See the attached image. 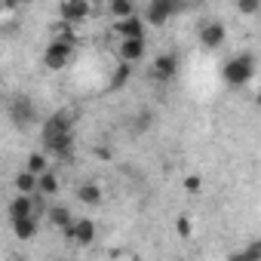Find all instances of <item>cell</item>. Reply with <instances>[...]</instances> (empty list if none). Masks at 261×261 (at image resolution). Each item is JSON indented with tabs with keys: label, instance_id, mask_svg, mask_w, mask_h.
<instances>
[{
	"label": "cell",
	"instance_id": "17",
	"mask_svg": "<svg viewBox=\"0 0 261 261\" xmlns=\"http://www.w3.org/2000/svg\"><path fill=\"white\" fill-rule=\"evenodd\" d=\"M37 194H40V197H56V194H59V178H56L53 172L37 175Z\"/></svg>",
	"mask_w": 261,
	"mask_h": 261
},
{
	"label": "cell",
	"instance_id": "24",
	"mask_svg": "<svg viewBox=\"0 0 261 261\" xmlns=\"http://www.w3.org/2000/svg\"><path fill=\"white\" fill-rule=\"evenodd\" d=\"M237 10H240V13H246V16H252V13H258V10H261V4H258V0H243V4H237Z\"/></svg>",
	"mask_w": 261,
	"mask_h": 261
},
{
	"label": "cell",
	"instance_id": "10",
	"mask_svg": "<svg viewBox=\"0 0 261 261\" xmlns=\"http://www.w3.org/2000/svg\"><path fill=\"white\" fill-rule=\"evenodd\" d=\"M151 74H154V80H172V77L178 74V59H175L172 53H166V56H157V59H154V68H151Z\"/></svg>",
	"mask_w": 261,
	"mask_h": 261
},
{
	"label": "cell",
	"instance_id": "16",
	"mask_svg": "<svg viewBox=\"0 0 261 261\" xmlns=\"http://www.w3.org/2000/svg\"><path fill=\"white\" fill-rule=\"evenodd\" d=\"M77 200H80V203H89V206H98V203H101V188H98L95 181H83V185L77 188Z\"/></svg>",
	"mask_w": 261,
	"mask_h": 261
},
{
	"label": "cell",
	"instance_id": "18",
	"mask_svg": "<svg viewBox=\"0 0 261 261\" xmlns=\"http://www.w3.org/2000/svg\"><path fill=\"white\" fill-rule=\"evenodd\" d=\"M16 191H19L22 197L37 194V175H31V172H19V175H16Z\"/></svg>",
	"mask_w": 261,
	"mask_h": 261
},
{
	"label": "cell",
	"instance_id": "14",
	"mask_svg": "<svg viewBox=\"0 0 261 261\" xmlns=\"http://www.w3.org/2000/svg\"><path fill=\"white\" fill-rule=\"evenodd\" d=\"M46 218H49V224L59 227V230H65L68 224H74V215H71L68 206H49V209H46Z\"/></svg>",
	"mask_w": 261,
	"mask_h": 261
},
{
	"label": "cell",
	"instance_id": "1",
	"mask_svg": "<svg viewBox=\"0 0 261 261\" xmlns=\"http://www.w3.org/2000/svg\"><path fill=\"white\" fill-rule=\"evenodd\" d=\"M224 80L230 83V86H243V83H249L252 77H255V56H249V53H240V56H233L227 65H224Z\"/></svg>",
	"mask_w": 261,
	"mask_h": 261
},
{
	"label": "cell",
	"instance_id": "8",
	"mask_svg": "<svg viewBox=\"0 0 261 261\" xmlns=\"http://www.w3.org/2000/svg\"><path fill=\"white\" fill-rule=\"evenodd\" d=\"M224 37H227V31H224L221 22H206V25L200 28V43H203L206 49H218V46L224 43Z\"/></svg>",
	"mask_w": 261,
	"mask_h": 261
},
{
	"label": "cell",
	"instance_id": "12",
	"mask_svg": "<svg viewBox=\"0 0 261 261\" xmlns=\"http://www.w3.org/2000/svg\"><path fill=\"white\" fill-rule=\"evenodd\" d=\"M10 221H19V218H28V215H34V200L31 197H22V194H16L13 200H10Z\"/></svg>",
	"mask_w": 261,
	"mask_h": 261
},
{
	"label": "cell",
	"instance_id": "4",
	"mask_svg": "<svg viewBox=\"0 0 261 261\" xmlns=\"http://www.w3.org/2000/svg\"><path fill=\"white\" fill-rule=\"evenodd\" d=\"M62 233H65V240L74 243V246H92V240H95V224H92L89 218H74V224H68Z\"/></svg>",
	"mask_w": 261,
	"mask_h": 261
},
{
	"label": "cell",
	"instance_id": "6",
	"mask_svg": "<svg viewBox=\"0 0 261 261\" xmlns=\"http://www.w3.org/2000/svg\"><path fill=\"white\" fill-rule=\"evenodd\" d=\"M74 126V114L71 111H56L53 117H46L43 123V139H53V136H68Z\"/></svg>",
	"mask_w": 261,
	"mask_h": 261
},
{
	"label": "cell",
	"instance_id": "5",
	"mask_svg": "<svg viewBox=\"0 0 261 261\" xmlns=\"http://www.w3.org/2000/svg\"><path fill=\"white\" fill-rule=\"evenodd\" d=\"M59 16H62L65 25H77V22L92 16V7H89V0H65L59 7Z\"/></svg>",
	"mask_w": 261,
	"mask_h": 261
},
{
	"label": "cell",
	"instance_id": "7",
	"mask_svg": "<svg viewBox=\"0 0 261 261\" xmlns=\"http://www.w3.org/2000/svg\"><path fill=\"white\" fill-rule=\"evenodd\" d=\"M172 13H175L172 0H151V4L145 7V19L142 22H148V25H166Z\"/></svg>",
	"mask_w": 261,
	"mask_h": 261
},
{
	"label": "cell",
	"instance_id": "2",
	"mask_svg": "<svg viewBox=\"0 0 261 261\" xmlns=\"http://www.w3.org/2000/svg\"><path fill=\"white\" fill-rule=\"evenodd\" d=\"M10 120L19 126V129H31L34 123H37V111H34V101L28 98V95H13V101H10Z\"/></svg>",
	"mask_w": 261,
	"mask_h": 261
},
{
	"label": "cell",
	"instance_id": "28",
	"mask_svg": "<svg viewBox=\"0 0 261 261\" xmlns=\"http://www.w3.org/2000/svg\"><path fill=\"white\" fill-rule=\"evenodd\" d=\"M16 261H22V258H16Z\"/></svg>",
	"mask_w": 261,
	"mask_h": 261
},
{
	"label": "cell",
	"instance_id": "13",
	"mask_svg": "<svg viewBox=\"0 0 261 261\" xmlns=\"http://www.w3.org/2000/svg\"><path fill=\"white\" fill-rule=\"evenodd\" d=\"M142 56H145V37H142V40H123V43H120V59H123L126 65L139 62Z\"/></svg>",
	"mask_w": 261,
	"mask_h": 261
},
{
	"label": "cell",
	"instance_id": "15",
	"mask_svg": "<svg viewBox=\"0 0 261 261\" xmlns=\"http://www.w3.org/2000/svg\"><path fill=\"white\" fill-rule=\"evenodd\" d=\"M37 227H40V218H34V215H28V218H19V221H13V233H16L19 240H31V237L37 233Z\"/></svg>",
	"mask_w": 261,
	"mask_h": 261
},
{
	"label": "cell",
	"instance_id": "25",
	"mask_svg": "<svg viewBox=\"0 0 261 261\" xmlns=\"http://www.w3.org/2000/svg\"><path fill=\"white\" fill-rule=\"evenodd\" d=\"M0 34H7V37L10 34H19V22H7L4 28H0Z\"/></svg>",
	"mask_w": 261,
	"mask_h": 261
},
{
	"label": "cell",
	"instance_id": "9",
	"mask_svg": "<svg viewBox=\"0 0 261 261\" xmlns=\"http://www.w3.org/2000/svg\"><path fill=\"white\" fill-rule=\"evenodd\" d=\"M43 148H46V154H53V157H71L74 154V133H68V136H53V139H43Z\"/></svg>",
	"mask_w": 261,
	"mask_h": 261
},
{
	"label": "cell",
	"instance_id": "3",
	"mask_svg": "<svg viewBox=\"0 0 261 261\" xmlns=\"http://www.w3.org/2000/svg\"><path fill=\"white\" fill-rule=\"evenodd\" d=\"M71 56H74V43L56 37V40L46 46V53H43V65H46L49 71H62V68L71 62Z\"/></svg>",
	"mask_w": 261,
	"mask_h": 261
},
{
	"label": "cell",
	"instance_id": "27",
	"mask_svg": "<svg viewBox=\"0 0 261 261\" xmlns=\"http://www.w3.org/2000/svg\"><path fill=\"white\" fill-rule=\"evenodd\" d=\"M185 188H188V191H200V178H197V175L185 178Z\"/></svg>",
	"mask_w": 261,
	"mask_h": 261
},
{
	"label": "cell",
	"instance_id": "23",
	"mask_svg": "<svg viewBox=\"0 0 261 261\" xmlns=\"http://www.w3.org/2000/svg\"><path fill=\"white\" fill-rule=\"evenodd\" d=\"M175 230H178V237H191V230H194L191 227V218L188 215H178L175 218Z\"/></svg>",
	"mask_w": 261,
	"mask_h": 261
},
{
	"label": "cell",
	"instance_id": "26",
	"mask_svg": "<svg viewBox=\"0 0 261 261\" xmlns=\"http://www.w3.org/2000/svg\"><path fill=\"white\" fill-rule=\"evenodd\" d=\"M151 126V114H142V117H136V129H148Z\"/></svg>",
	"mask_w": 261,
	"mask_h": 261
},
{
	"label": "cell",
	"instance_id": "20",
	"mask_svg": "<svg viewBox=\"0 0 261 261\" xmlns=\"http://www.w3.org/2000/svg\"><path fill=\"white\" fill-rule=\"evenodd\" d=\"M129 77H133V65L120 62V65H117V71L111 74V89H123V86L129 83Z\"/></svg>",
	"mask_w": 261,
	"mask_h": 261
},
{
	"label": "cell",
	"instance_id": "22",
	"mask_svg": "<svg viewBox=\"0 0 261 261\" xmlns=\"http://www.w3.org/2000/svg\"><path fill=\"white\" fill-rule=\"evenodd\" d=\"M243 258H246V261H261V243L252 240V243L243 249Z\"/></svg>",
	"mask_w": 261,
	"mask_h": 261
},
{
	"label": "cell",
	"instance_id": "19",
	"mask_svg": "<svg viewBox=\"0 0 261 261\" xmlns=\"http://www.w3.org/2000/svg\"><path fill=\"white\" fill-rule=\"evenodd\" d=\"M108 13L120 22V19H129V16H136V7L129 4V0H111L108 4Z\"/></svg>",
	"mask_w": 261,
	"mask_h": 261
},
{
	"label": "cell",
	"instance_id": "11",
	"mask_svg": "<svg viewBox=\"0 0 261 261\" xmlns=\"http://www.w3.org/2000/svg\"><path fill=\"white\" fill-rule=\"evenodd\" d=\"M114 28L123 34V40H142V37H145V22H142L139 16L120 19V22H114Z\"/></svg>",
	"mask_w": 261,
	"mask_h": 261
},
{
	"label": "cell",
	"instance_id": "21",
	"mask_svg": "<svg viewBox=\"0 0 261 261\" xmlns=\"http://www.w3.org/2000/svg\"><path fill=\"white\" fill-rule=\"evenodd\" d=\"M25 172H31V175H43V172H49V160H46V154H31L28 157V169Z\"/></svg>",
	"mask_w": 261,
	"mask_h": 261
}]
</instances>
